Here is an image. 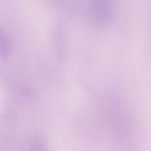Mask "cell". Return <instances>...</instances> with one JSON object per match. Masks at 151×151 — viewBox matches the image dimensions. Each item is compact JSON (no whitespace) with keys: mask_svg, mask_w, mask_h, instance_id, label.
Instances as JSON below:
<instances>
[{"mask_svg":"<svg viewBox=\"0 0 151 151\" xmlns=\"http://www.w3.org/2000/svg\"><path fill=\"white\" fill-rule=\"evenodd\" d=\"M88 12L92 22L99 27H106L113 18L112 0H89Z\"/></svg>","mask_w":151,"mask_h":151,"instance_id":"cell-1","label":"cell"},{"mask_svg":"<svg viewBox=\"0 0 151 151\" xmlns=\"http://www.w3.org/2000/svg\"><path fill=\"white\" fill-rule=\"evenodd\" d=\"M50 2H52L55 6H58L59 9L73 13L78 12L81 6L80 0H50Z\"/></svg>","mask_w":151,"mask_h":151,"instance_id":"cell-2","label":"cell"},{"mask_svg":"<svg viewBox=\"0 0 151 151\" xmlns=\"http://www.w3.org/2000/svg\"><path fill=\"white\" fill-rule=\"evenodd\" d=\"M27 151H49L46 141L40 136H33L28 142Z\"/></svg>","mask_w":151,"mask_h":151,"instance_id":"cell-3","label":"cell"}]
</instances>
